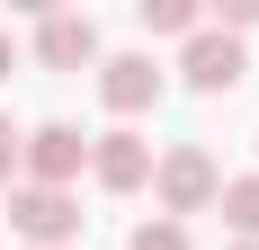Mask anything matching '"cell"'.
<instances>
[{
    "mask_svg": "<svg viewBox=\"0 0 259 250\" xmlns=\"http://www.w3.org/2000/svg\"><path fill=\"white\" fill-rule=\"evenodd\" d=\"M241 72H250V54H241V36H224V27H197L188 54H179V80H188V90H206V99L241 90Z\"/></svg>",
    "mask_w": 259,
    "mask_h": 250,
    "instance_id": "obj_3",
    "label": "cell"
},
{
    "mask_svg": "<svg viewBox=\"0 0 259 250\" xmlns=\"http://www.w3.org/2000/svg\"><path fill=\"white\" fill-rule=\"evenodd\" d=\"M36 63H45V72H80V63H99V27L80 18V9H45V18H36Z\"/></svg>",
    "mask_w": 259,
    "mask_h": 250,
    "instance_id": "obj_6",
    "label": "cell"
},
{
    "mask_svg": "<svg viewBox=\"0 0 259 250\" xmlns=\"http://www.w3.org/2000/svg\"><path fill=\"white\" fill-rule=\"evenodd\" d=\"M134 18H143V36H197L206 9H197V0H143Z\"/></svg>",
    "mask_w": 259,
    "mask_h": 250,
    "instance_id": "obj_9",
    "label": "cell"
},
{
    "mask_svg": "<svg viewBox=\"0 0 259 250\" xmlns=\"http://www.w3.org/2000/svg\"><path fill=\"white\" fill-rule=\"evenodd\" d=\"M233 250H259V241H233Z\"/></svg>",
    "mask_w": 259,
    "mask_h": 250,
    "instance_id": "obj_14",
    "label": "cell"
},
{
    "mask_svg": "<svg viewBox=\"0 0 259 250\" xmlns=\"http://www.w3.org/2000/svg\"><path fill=\"white\" fill-rule=\"evenodd\" d=\"M80 161H90V134H80V125H36V134L18 143L27 188H72V179H80Z\"/></svg>",
    "mask_w": 259,
    "mask_h": 250,
    "instance_id": "obj_4",
    "label": "cell"
},
{
    "mask_svg": "<svg viewBox=\"0 0 259 250\" xmlns=\"http://www.w3.org/2000/svg\"><path fill=\"white\" fill-rule=\"evenodd\" d=\"M214 27H224V36H241V27H259V0H224V9H214Z\"/></svg>",
    "mask_w": 259,
    "mask_h": 250,
    "instance_id": "obj_12",
    "label": "cell"
},
{
    "mask_svg": "<svg viewBox=\"0 0 259 250\" xmlns=\"http://www.w3.org/2000/svg\"><path fill=\"white\" fill-rule=\"evenodd\" d=\"M9 63H18V54H9V36H0V80H9Z\"/></svg>",
    "mask_w": 259,
    "mask_h": 250,
    "instance_id": "obj_13",
    "label": "cell"
},
{
    "mask_svg": "<svg viewBox=\"0 0 259 250\" xmlns=\"http://www.w3.org/2000/svg\"><path fill=\"white\" fill-rule=\"evenodd\" d=\"M214 205H224L233 241H259V170H250V179H224V188H214Z\"/></svg>",
    "mask_w": 259,
    "mask_h": 250,
    "instance_id": "obj_8",
    "label": "cell"
},
{
    "mask_svg": "<svg viewBox=\"0 0 259 250\" xmlns=\"http://www.w3.org/2000/svg\"><path fill=\"white\" fill-rule=\"evenodd\" d=\"M9 224H18L36 250H72L80 241V197L72 188H27L18 179V188H9Z\"/></svg>",
    "mask_w": 259,
    "mask_h": 250,
    "instance_id": "obj_2",
    "label": "cell"
},
{
    "mask_svg": "<svg viewBox=\"0 0 259 250\" xmlns=\"http://www.w3.org/2000/svg\"><path fill=\"white\" fill-rule=\"evenodd\" d=\"M125 250H188V224H170V215H152V224H134Z\"/></svg>",
    "mask_w": 259,
    "mask_h": 250,
    "instance_id": "obj_10",
    "label": "cell"
},
{
    "mask_svg": "<svg viewBox=\"0 0 259 250\" xmlns=\"http://www.w3.org/2000/svg\"><path fill=\"white\" fill-rule=\"evenodd\" d=\"M214 188H224V170H214L197 143L152 152V197H161V215H170V224H179V215H206V205H214Z\"/></svg>",
    "mask_w": 259,
    "mask_h": 250,
    "instance_id": "obj_1",
    "label": "cell"
},
{
    "mask_svg": "<svg viewBox=\"0 0 259 250\" xmlns=\"http://www.w3.org/2000/svg\"><path fill=\"white\" fill-rule=\"evenodd\" d=\"M18 143H27V134L0 116V188H18Z\"/></svg>",
    "mask_w": 259,
    "mask_h": 250,
    "instance_id": "obj_11",
    "label": "cell"
},
{
    "mask_svg": "<svg viewBox=\"0 0 259 250\" xmlns=\"http://www.w3.org/2000/svg\"><path fill=\"white\" fill-rule=\"evenodd\" d=\"M99 99L116 107V116H143V107L161 99V63L152 54H99Z\"/></svg>",
    "mask_w": 259,
    "mask_h": 250,
    "instance_id": "obj_7",
    "label": "cell"
},
{
    "mask_svg": "<svg viewBox=\"0 0 259 250\" xmlns=\"http://www.w3.org/2000/svg\"><path fill=\"white\" fill-rule=\"evenodd\" d=\"M90 179H99L107 197H134V188H152V143L116 125V134H90Z\"/></svg>",
    "mask_w": 259,
    "mask_h": 250,
    "instance_id": "obj_5",
    "label": "cell"
}]
</instances>
